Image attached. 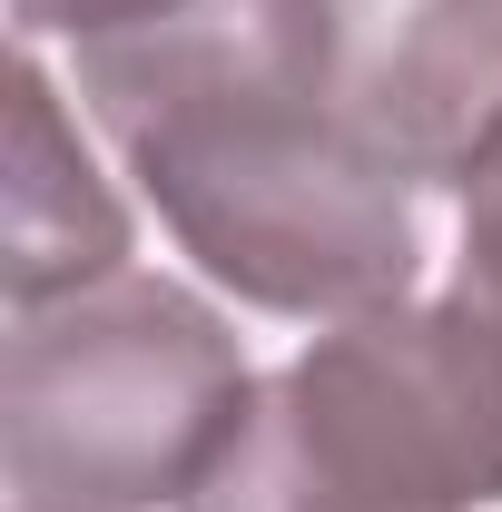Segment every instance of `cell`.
<instances>
[{
    "label": "cell",
    "instance_id": "6",
    "mask_svg": "<svg viewBox=\"0 0 502 512\" xmlns=\"http://www.w3.org/2000/svg\"><path fill=\"white\" fill-rule=\"evenodd\" d=\"M483 316L502 325V128L483 138V158L463 168V286Z\"/></svg>",
    "mask_w": 502,
    "mask_h": 512
},
{
    "label": "cell",
    "instance_id": "2",
    "mask_svg": "<svg viewBox=\"0 0 502 512\" xmlns=\"http://www.w3.org/2000/svg\"><path fill=\"white\" fill-rule=\"evenodd\" d=\"M502 503V325L473 296L335 316L266 375L178 512H483Z\"/></svg>",
    "mask_w": 502,
    "mask_h": 512
},
{
    "label": "cell",
    "instance_id": "7",
    "mask_svg": "<svg viewBox=\"0 0 502 512\" xmlns=\"http://www.w3.org/2000/svg\"><path fill=\"white\" fill-rule=\"evenodd\" d=\"M168 10H188V0H10V20H20V40H119V30H148V20H168Z\"/></svg>",
    "mask_w": 502,
    "mask_h": 512
},
{
    "label": "cell",
    "instance_id": "1",
    "mask_svg": "<svg viewBox=\"0 0 502 512\" xmlns=\"http://www.w3.org/2000/svg\"><path fill=\"white\" fill-rule=\"evenodd\" d=\"M79 99L237 306L335 325L414 286V188L335 99L325 0H188L89 40Z\"/></svg>",
    "mask_w": 502,
    "mask_h": 512
},
{
    "label": "cell",
    "instance_id": "3",
    "mask_svg": "<svg viewBox=\"0 0 502 512\" xmlns=\"http://www.w3.org/2000/svg\"><path fill=\"white\" fill-rule=\"evenodd\" d=\"M247 355L227 316L168 276H99L10 316L0 463L20 512H158L188 503L247 414Z\"/></svg>",
    "mask_w": 502,
    "mask_h": 512
},
{
    "label": "cell",
    "instance_id": "5",
    "mask_svg": "<svg viewBox=\"0 0 502 512\" xmlns=\"http://www.w3.org/2000/svg\"><path fill=\"white\" fill-rule=\"evenodd\" d=\"M119 266H128V207L89 168V148L69 128L60 89L40 79V60H20L10 69V247H0L10 316L60 306V296L119 276Z\"/></svg>",
    "mask_w": 502,
    "mask_h": 512
},
{
    "label": "cell",
    "instance_id": "4",
    "mask_svg": "<svg viewBox=\"0 0 502 512\" xmlns=\"http://www.w3.org/2000/svg\"><path fill=\"white\" fill-rule=\"evenodd\" d=\"M335 99L404 188H463L502 128V0H325Z\"/></svg>",
    "mask_w": 502,
    "mask_h": 512
},
{
    "label": "cell",
    "instance_id": "8",
    "mask_svg": "<svg viewBox=\"0 0 502 512\" xmlns=\"http://www.w3.org/2000/svg\"><path fill=\"white\" fill-rule=\"evenodd\" d=\"M10 512H20V503H10Z\"/></svg>",
    "mask_w": 502,
    "mask_h": 512
}]
</instances>
